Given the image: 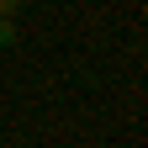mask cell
<instances>
[{"label":"cell","instance_id":"6da1fadb","mask_svg":"<svg viewBox=\"0 0 148 148\" xmlns=\"http://www.w3.org/2000/svg\"><path fill=\"white\" fill-rule=\"evenodd\" d=\"M0 48H16V21L11 16H0Z\"/></svg>","mask_w":148,"mask_h":148},{"label":"cell","instance_id":"7a4b0ae2","mask_svg":"<svg viewBox=\"0 0 148 148\" xmlns=\"http://www.w3.org/2000/svg\"><path fill=\"white\" fill-rule=\"evenodd\" d=\"M21 11V0H0V16H16Z\"/></svg>","mask_w":148,"mask_h":148}]
</instances>
